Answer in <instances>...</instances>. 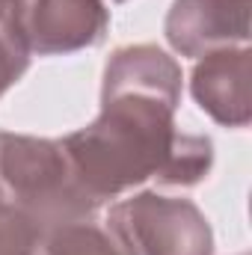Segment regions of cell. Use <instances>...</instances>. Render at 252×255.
<instances>
[{
  "instance_id": "cell-6",
  "label": "cell",
  "mask_w": 252,
  "mask_h": 255,
  "mask_svg": "<svg viewBox=\"0 0 252 255\" xmlns=\"http://www.w3.org/2000/svg\"><path fill=\"white\" fill-rule=\"evenodd\" d=\"M190 92L196 104L226 128H247L252 119V51L250 45L220 48L193 68Z\"/></svg>"
},
{
  "instance_id": "cell-3",
  "label": "cell",
  "mask_w": 252,
  "mask_h": 255,
  "mask_svg": "<svg viewBox=\"0 0 252 255\" xmlns=\"http://www.w3.org/2000/svg\"><path fill=\"white\" fill-rule=\"evenodd\" d=\"M107 229L122 255H214L208 217L190 199L157 190L119 199L107 214Z\"/></svg>"
},
{
  "instance_id": "cell-1",
  "label": "cell",
  "mask_w": 252,
  "mask_h": 255,
  "mask_svg": "<svg viewBox=\"0 0 252 255\" xmlns=\"http://www.w3.org/2000/svg\"><path fill=\"white\" fill-rule=\"evenodd\" d=\"M181 65L157 45L116 48L104 68L101 113L65 133L63 148L77 184L98 205L154 178L193 187L214 166V142L175 128Z\"/></svg>"
},
{
  "instance_id": "cell-9",
  "label": "cell",
  "mask_w": 252,
  "mask_h": 255,
  "mask_svg": "<svg viewBox=\"0 0 252 255\" xmlns=\"http://www.w3.org/2000/svg\"><path fill=\"white\" fill-rule=\"evenodd\" d=\"M45 238L18 211L0 205V255H45Z\"/></svg>"
},
{
  "instance_id": "cell-4",
  "label": "cell",
  "mask_w": 252,
  "mask_h": 255,
  "mask_svg": "<svg viewBox=\"0 0 252 255\" xmlns=\"http://www.w3.org/2000/svg\"><path fill=\"white\" fill-rule=\"evenodd\" d=\"M18 27L39 57H60L104 42L110 30V9L104 0H21Z\"/></svg>"
},
{
  "instance_id": "cell-7",
  "label": "cell",
  "mask_w": 252,
  "mask_h": 255,
  "mask_svg": "<svg viewBox=\"0 0 252 255\" xmlns=\"http://www.w3.org/2000/svg\"><path fill=\"white\" fill-rule=\"evenodd\" d=\"M18 3L21 0H0V98L24 77L33 57L18 27Z\"/></svg>"
},
{
  "instance_id": "cell-10",
  "label": "cell",
  "mask_w": 252,
  "mask_h": 255,
  "mask_svg": "<svg viewBox=\"0 0 252 255\" xmlns=\"http://www.w3.org/2000/svg\"><path fill=\"white\" fill-rule=\"evenodd\" d=\"M113 3H125V0H113Z\"/></svg>"
},
{
  "instance_id": "cell-8",
  "label": "cell",
  "mask_w": 252,
  "mask_h": 255,
  "mask_svg": "<svg viewBox=\"0 0 252 255\" xmlns=\"http://www.w3.org/2000/svg\"><path fill=\"white\" fill-rule=\"evenodd\" d=\"M45 255H122V253L104 229H98L95 223H80V226H68L63 232H57L48 241Z\"/></svg>"
},
{
  "instance_id": "cell-5",
  "label": "cell",
  "mask_w": 252,
  "mask_h": 255,
  "mask_svg": "<svg viewBox=\"0 0 252 255\" xmlns=\"http://www.w3.org/2000/svg\"><path fill=\"white\" fill-rule=\"evenodd\" d=\"M252 0H172L163 33L175 54L205 57L220 48L250 45Z\"/></svg>"
},
{
  "instance_id": "cell-2",
  "label": "cell",
  "mask_w": 252,
  "mask_h": 255,
  "mask_svg": "<svg viewBox=\"0 0 252 255\" xmlns=\"http://www.w3.org/2000/svg\"><path fill=\"white\" fill-rule=\"evenodd\" d=\"M0 205L30 220L45 244L68 226L95 223L98 202L71 172L60 139L0 130Z\"/></svg>"
}]
</instances>
